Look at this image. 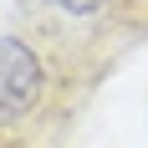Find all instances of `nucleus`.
<instances>
[{"label": "nucleus", "mask_w": 148, "mask_h": 148, "mask_svg": "<svg viewBox=\"0 0 148 148\" xmlns=\"http://www.w3.org/2000/svg\"><path fill=\"white\" fill-rule=\"evenodd\" d=\"M61 10H72V15H92V10H102L107 0H56Z\"/></svg>", "instance_id": "obj_2"}, {"label": "nucleus", "mask_w": 148, "mask_h": 148, "mask_svg": "<svg viewBox=\"0 0 148 148\" xmlns=\"http://www.w3.org/2000/svg\"><path fill=\"white\" fill-rule=\"evenodd\" d=\"M41 97V61L21 36H0V118H21Z\"/></svg>", "instance_id": "obj_1"}]
</instances>
